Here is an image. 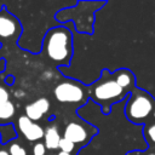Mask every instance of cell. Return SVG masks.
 <instances>
[{
	"mask_svg": "<svg viewBox=\"0 0 155 155\" xmlns=\"http://www.w3.org/2000/svg\"><path fill=\"white\" fill-rule=\"evenodd\" d=\"M87 88L88 97L99 104L104 115H109L111 107L116 103L125 102L131 93L119 84L114 71L111 73L108 69H103L101 76L90 86H87Z\"/></svg>",
	"mask_w": 155,
	"mask_h": 155,
	"instance_id": "1",
	"label": "cell"
},
{
	"mask_svg": "<svg viewBox=\"0 0 155 155\" xmlns=\"http://www.w3.org/2000/svg\"><path fill=\"white\" fill-rule=\"evenodd\" d=\"M42 52L54 65H69L73 57L71 31L64 25L48 29L42 39Z\"/></svg>",
	"mask_w": 155,
	"mask_h": 155,
	"instance_id": "2",
	"label": "cell"
},
{
	"mask_svg": "<svg viewBox=\"0 0 155 155\" xmlns=\"http://www.w3.org/2000/svg\"><path fill=\"white\" fill-rule=\"evenodd\" d=\"M104 5L105 1H78L74 6L63 8L59 12H57L56 19L58 22L71 21L75 23L78 31L92 34L94 12Z\"/></svg>",
	"mask_w": 155,
	"mask_h": 155,
	"instance_id": "3",
	"label": "cell"
},
{
	"mask_svg": "<svg viewBox=\"0 0 155 155\" xmlns=\"http://www.w3.org/2000/svg\"><path fill=\"white\" fill-rule=\"evenodd\" d=\"M155 110L154 97L143 88L136 87L126 98L124 113L126 119L134 125H148Z\"/></svg>",
	"mask_w": 155,
	"mask_h": 155,
	"instance_id": "4",
	"label": "cell"
},
{
	"mask_svg": "<svg viewBox=\"0 0 155 155\" xmlns=\"http://www.w3.org/2000/svg\"><path fill=\"white\" fill-rule=\"evenodd\" d=\"M54 98L63 104L75 105L79 108L88 101V88L82 82L73 79H64L53 88Z\"/></svg>",
	"mask_w": 155,
	"mask_h": 155,
	"instance_id": "5",
	"label": "cell"
},
{
	"mask_svg": "<svg viewBox=\"0 0 155 155\" xmlns=\"http://www.w3.org/2000/svg\"><path fill=\"white\" fill-rule=\"evenodd\" d=\"M97 133L98 128L86 121H70L64 127L63 138H67L81 149L86 147Z\"/></svg>",
	"mask_w": 155,
	"mask_h": 155,
	"instance_id": "6",
	"label": "cell"
},
{
	"mask_svg": "<svg viewBox=\"0 0 155 155\" xmlns=\"http://www.w3.org/2000/svg\"><path fill=\"white\" fill-rule=\"evenodd\" d=\"M22 31L23 29L19 19L15 15H12L6 8V6H2L0 10V44H16L22 35Z\"/></svg>",
	"mask_w": 155,
	"mask_h": 155,
	"instance_id": "7",
	"label": "cell"
},
{
	"mask_svg": "<svg viewBox=\"0 0 155 155\" xmlns=\"http://www.w3.org/2000/svg\"><path fill=\"white\" fill-rule=\"evenodd\" d=\"M15 130L17 134H21L25 140L33 143L40 142V139L44 138V132H45L42 126L30 120L25 115H21L19 117H17Z\"/></svg>",
	"mask_w": 155,
	"mask_h": 155,
	"instance_id": "8",
	"label": "cell"
},
{
	"mask_svg": "<svg viewBox=\"0 0 155 155\" xmlns=\"http://www.w3.org/2000/svg\"><path fill=\"white\" fill-rule=\"evenodd\" d=\"M48 109H50V101L45 97H40L34 102L27 104L24 108V111L27 117L36 122L44 117V115L48 111Z\"/></svg>",
	"mask_w": 155,
	"mask_h": 155,
	"instance_id": "9",
	"label": "cell"
},
{
	"mask_svg": "<svg viewBox=\"0 0 155 155\" xmlns=\"http://www.w3.org/2000/svg\"><path fill=\"white\" fill-rule=\"evenodd\" d=\"M61 133L56 125H50L45 128L44 132V144L47 150H57L61 140Z\"/></svg>",
	"mask_w": 155,
	"mask_h": 155,
	"instance_id": "10",
	"label": "cell"
},
{
	"mask_svg": "<svg viewBox=\"0 0 155 155\" xmlns=\"http://www.w3.org/2000/svg\"><path fill=\"white\" fill-rule=\"evenodd\" d=\"M16 114L17 108L11 99L0 104V126L10 125V122H13V120L16 119Z\"/></svg>",
	"mask_w": 155,
	"mask_h": 155,
	"instance_id": "11",
	"label": "cell"
},
{
	"mask_svg": "<svg viewBox=\"0 0 155 155\" xmlns=\"http://www.w3.org/2000/svg\"><path fill=\"white\" fill-rule=\"evenodd\" d=\"M5 145L7 147V149H8V151H10L11 155H28L27 149L24 148V145L21 142H18L16 138L12 139V140H10Z\"/></svg>",
	"mask_w": 155,
	"mask_h": 155,
	"instance_id": "12",
	"label": "cell"
},
{
	"mask_svg": "<svg viewBox=\"0 0 155 155\" xmlns=\"http://www.w3.org/2000/svg\"><path fill=\"white\" fill-rule=\"evenodd\" d=\"M142 132H143V137H144L148 147L155 145V122L145 125L143 127Z\"/></svg>",
	"mask_w": 155,
	"mask_h": 155,
	"instance_id": "13",
	"label": "cell"
},
{
	"mask_svg": "<svg viewBox=\"0 0 155 155\" xmlns=\"http://www.w3.org/2000/svg\"><path fill=\"white\" fill-rule=\"evenodd\" d=\"M58 149L59 151H63V153H68V154H73V155H78L79 153V148L70 140H68L67 138H61L59 140V144H58Z\"/></svg>",
	"mask_w": 155,
	"mask_h": 155,
	"instance_id": "14",
	"label": "cell"
},
{
	"mask_svg": "<svg viewBox=\"0 0 155 155\" xmlns=\"http://www.w3.org/2000/svg\"><path fill=\"white\" fill-rule=\"evenodd\" d=\"M10 101V86L5 84L2 79H0V104Z\"/></svg>",
	"mask_w": 155,
	"mask_h": 155,
	"instance_id": "15",
	"label": "cell"
},
{
	"mask_svg": "<svg viewBox=\"0 0 155 155\" xmlns=\"http://www.w3.org/2000/svg\"><path fill=\"white\" fill-rule=\"evenodd\" d=\"M31 153H33V155H46L47 149H46V147L42 142H36L33 145Z\"/></svg>",
	"mask_w": 155,
	"mask_h": 155,
	"instance_id": "16",
	"label": "cell"
},
{
	"mask_svg": "<svg viewBox=\"0 0 155 155\" xmlns=\"http://www.w3.org/2000/svg\"><path fill=\"white\" fill-rule=\"evenodd\" d=\"M0 155H11L5 144H0Z\"/></svg>",
	"mask_w": 155,
	"mask_h": 155,
	"instance_id": "17",
	"label": "cell"
},
{
	"mask_svg": "<svg viewBox=\"0 0 155 155\" xmlns=\"http://www.w3.org/2000/svg\"><path fill=\"white\" fill-rule=\"evenodd\" d=\"M13 81H15V78H13L12 75H7V76H6V80H5V84H6L7 86H10V85L13 84Z\"/></svg>",
	"mask_w": 155,
	"mask_h": 155,
	"instance_id": "18",
	"label": "cell"
},
{
	"mask_svg": "<svg viewBox=\"0 0 155 155\" xmlns=\"http://www.w3.org/2000/svg\"><path fill=\"white\" fill-rule=\"evenodd\" d=\"M126 155H143V150H139V149L131 150V151H128Z\"/></svg>",
	"mask_w": 155,
	"mask_h": 155,
	"instance_id": "19",
	"label": "cell"
},
{
	"mask_svg": "<svg viewBox=\"0 0 155 155\" xmlns=\"http://www.w3.org/2000/svg\"><path fill=\"white\" fill-rule=\"evenodd\" d=\"M143 155H155V151H151L149 148H147L145 150H143Z\"/></svg>",
	"mask_w": 155,
	"mask_h": 155,
	"instance_id": "20",
	"label": "cell"
},
{
	"mask_svg": "<svg viewBox=\"0 0 155 155\" xmlns=\"http://www.w3.org/2000/svg\"><path fill=\"white\" fill-rule=\"evenodd\" d=\"M56 155H73V154H68V153H63V151H58Z\"/></svg>",
	"mask_w": 155,
	"mask_h": 155,
	"instance_id": "21",
	"label": "cell"
},
{
	"mask_svg": "<svg viewBox=\"0 0 155 155\" xmlns=\"http://www.w3.org/2000/svg\"><path fill=\"white\" fill-rule=\"evenodd\" d=\"M153 119L155 120V110H154V113H153Z\"/></svg>",
	"mask_w": 155,
	"mask_h": 155,
	"instance_id": "22",
	"label": "cell"
},
{
	"mask_svg": "<svg viewBox=\"0 0 155 155\" xmlns=\"http://www.w3.org/2000/svg\"><path fill=\"white\" fill-rule=\"evenodd\" d=\"M0 144H1V136H0Z\"/></svg>",
	"mask_w": 155,
	"mask_h": 155,
	"instance_id": "23",
	"label": "cell"
},
{
	"mask_svg": "<svg viewBox=\"0 0 155 155\" xmlns=\"http://www.w3.org/2000/svg\"><path fill=\"white\" fill-rule=\"evenodd\" d=\"M50 155H56V154H50Z\"/></svg>",
	"mask_w": 155,
	"mask_h": 155,
	"instance_id": "24",
	"label": "cell"
}]
</instances>
